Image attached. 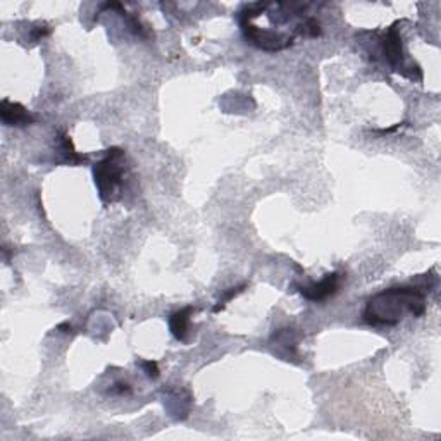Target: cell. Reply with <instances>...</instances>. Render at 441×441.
I'll return each mask as SVG.
<instances>
[{
	"label": "cell",
	"instance_id": "6da1fadb",
	"mask_svg": "<svg viewBox=\"0 0 441 441\" xmlns=\"http://www.w3.org/2000/svg\"><path fill=\"white\" fill-rule=\"evenodd\" d=\"M426 312V297L415 286H397L378 293L367 302L364 321L371 326H395L405 314L422 315Z\"/></svg>",
	"mask_w": 441,
	"mask_h": 441
},
{
	"label": "cell",
	"instance_id": "7a4b0ae2",
	"mask_svg": "<svg viewBox=\"0 0 441 441\" xmlns=\"http://www.w3.org/2000/svg\"><path fill=\"white\" fill-rule=\"evenodd\" d=\"M93 178L99 188L100 200L103 203H113L119 199L121 190L124 188L126 178V164H124V152L121 149H109L93 166Z\"/></svg>",
	"mask_w": 441,
	"mask_h": 441
},
{
	"label": "cell",
	"instance_id": "3957f363",
	"mask_svg": "<svg viewBox=\"0 0 441 441\" xmlns=\"http://www.w3.org/2000/svg\"><path fill=\"white\" fill-rule=\"evenodd\" d=\"M398 24L395 23L388 31H386L385 38L381 40V49H383V57H385L386 63L398 71V73L407 74V57H405L403 47H401V37L398 33Z\"/></svg>",
	"mask_w": 441,
	"mask_h": 441
},
{
	"label": "cell",
	"instance_id": "277c9868",
	"mask_svg": "<svg viewBox=\"0 0 441 441\" xmlns=\"http://www.w3.org/2000/svg\"><path fill=\"white\" fill-rule=\"evenodd\" d=\"M340 279H342L340 272H329L319 283H312L310 286L300 288V293L310 302H324V300H328L329 297H333L338 292Z\"/></svg>",
	"mask_w": 441,
	"mask_h": 441
},
{
	"label": "cell",
	"instance_id": "5b68a950",
	"mask_svg": "<svg viewBox=\"0 0 441 441\" xmlns=\"http://www.w3.org/2000/svg\"><path fill=\"white\" fill-rule=\"evenodd\" d=\"M0 116H2L3 124H7V126H26V124L35 123V117L21 103L10 102L7 99L2 100Z\"/></svg>",
	"mask_w": 441,
	"mask_h": 441
},
{
	"label": "cell",
	"instance_id": "8992f818",
	"mask_svg": "<svg viewBox=\"0 0 441 441\" xmlns=\"http://www.w3.org/2000/svg\"><path fill=\"white\" fill-rule=\"evenodd\" d=\"M195 309L193 307H185V309L174 312L169 319V329L173 336L179 342H188L190 333V322H192V315Z\"/></svg>",
	"mask_w": 441,
	"mask_h": 441
},
{
	"label": "cell",
	"instance_id": "52a82bcc",
	"mask_svg": "<svg viewBox=\"0 0 441 441\" xmlns=\"http://www.w3.org/2000/svg\"><path fill=\"white\" fill-rule=\"evenodd\" d=\"M272 342H276V345L283 347L290 352V355H295L297 352V338L293 329H279L274 336H272Z\"/></svg>",
	"mask_w": 441,
	"mask_h": 441
},
{
	"label": "cell",
	"instance_id": "ba28073f",
	"mask_svg": "<svg viewBox=\"0 0 441 441\" xmlns=\"http://www.w3.org/2000/svg\"><path fill=\"white\" fill-rule=\"evenodd\" d=\"M60 143H63V152L64 156H66V159L69 160V163H80V160H87V157L85 156H80V153L74 150L73 147V142H71V138L67 135H63L60 136Z\"/></svg>",
	"mask_w": 441,
	"mask_h": 441
},
{
	"label": "cell",
	"instance_id": "9c48e42d",
	"mask_svg": "<svg viewBox=\"0 0 441 441\" xmlns=\"http://www.w3.org/2000/svg\"><path fill=\"white\" fill-rule=\"evenodd\" d=\"M243 288H245V285H242V286H236V288H231V290H229V292H228V293H224V295H222V297H221V299H219V302H217V303H216V307H214V309H213V310H214V312H219V310H222V309H224V307H226V303H228V302H229V300H233V299H235V297H236V295H238V293H242V292H243Z\"/></svg>",
	"mask_w": 441,
	"mask_h": 441
},
{
	"label": "cell",
	"instance_id": "30bf717a",
	"mask_svg": "<svg viewBox=\"0 0 441 441\" xmlns=\"http://www.w3.org/2000/svg\"><path fill=\"white\" fill-rule=\"evenodd\" d=\"M143 367V371L147 372V376H149L150 379H157L159 378V365H157V362H152V360H143L140 362Z\"/></svg>",
	"mask_w": 441,
	"mask_h": 441
},
{
	"label": "cell",
	"instance_id": "8fae6325",
	"mask_svg": "<svg viewBox=\"0 0 441 441\" xmlns=\"http://www.w3.org/2000/svg\"><path fill=\"white\" fill-rule=\"evenodd\" d=\"M113 393H117V395H124V393H131V388L128 383H116V385L113 386V390H110Z\"/></svg>",
	"mask_w": 441,
	"mask_h": 441
}]
</instances>
